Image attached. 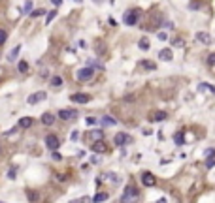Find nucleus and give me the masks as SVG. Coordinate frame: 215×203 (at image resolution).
I'll return each mask as SVG.
<instances>
[{"instance_id": "nucleus-1", "label": "nucleus", "mask_w": 215, "mask_h": 203, "mask_svg": "<svg viewBox=\"0 0 215 203\" xmlns=\"http://www.w3.org/2000/svg\"><path fill=\"white\" fill-rule=\"evenodd\" d=\"M140 200V192H138L136 186H126L125 192L121 196V203H136Z\"/></svg>"}, {"instance_id": "nucleus-2", "label": "nucleus", "mask_w": 215, "mask_h": 203, "mask_svg": "<svg viewBox=\"0 0 215 203\" xmlns=\"http://www.w3.org/2000/svg\"><path fill=\"white\" fill-rule=\"evenodd\" d=\"M94 75V68L93 66H85V68H79L77 73H75V77H77V81H91Z\"/></svg>"}, {"instance_id": "nucleus-3", "label": "nucleus", "mask_w": 215, "mask_h": 203, "mask_svg": "<svg viewBox=\"0 0 215 203\" xmlns=\"http://www.w3.org/2000/svg\"><path fill=\"white\" fill-rule=\"evenodd\" d=\"M138 17H140V10H128L123 17V21H125L126 26H134L138 23Z\"/></svg>"}, {"instance_id": "nucleus-4", "label": "nucleus", "mask_w": 215, "mask_h": 203, "mask_svg": "<svg viewBox=\"0 0 215 203\" xmlns=\"http://www.w3.org/2000/svg\"><path fill=\"white\" fill-rule=\"evenodd\" d=\"M113 141H115V145H117V147H125V145H128V143H132V135H128V134H125V132H119L113 137Z\"/></svg>"}, {"instance_id": "nucleus-5", "label": "nucleus", "mask_w": 215, "mask_h": 203, "mask_svg": "<svg viewBox=\"0 0 215 203\" xmlns=\"http://www.w3.org/2000/svg\"><path fill=\"white\" fill-rule=\"evenodd\" d=\"M47 98V92L45 90H38V92H34V94H30L29 98H27V102L30 103V105H36V103H40V102H43Z\"/></svg>"}, {"instance_id": "nucleus-6", "label": "nucleus", "mask_w": 215, "mask_h": 203, "mask_svg": "<svg viewBox=\"0 0 215 203\" xmlns=\"http://www.w3.org/2000/svg\"><path fill=\"white\" fill-rule=\"evenodd\" d=\"M59 145H61V141H59L57 135H53V134L45 135V147H47L49 150H57V149H59Z\"/></svg>"}, {"instance_id": "nucleus-7", "label": "nucleus", "mask_w": 215, "mask_h": 203, "mask_svg": "<svg viewBox=\"0 0 215 203\" xmlns=\"http://www.w3.org/2000/svg\"><path fill=\"white\" fill-rule=\"evenodd\" d=\"M70 102H75V103H87L91 102V96L89 94H83V92H75L70 96Z\"/></svg>"}, {"instance_id": "nucleus-8", "label": "nucleus", "mask_w": 215, "mask_h": 203, "mask_svg": "<svg viewBox=\"0 0 215 203\" xmlns=\"http://www.w3.org/2000/svg\"><path fill=\"white\" fill-rule=\"evenodd\" d=\"M75 115H77V113H75L74 109H61V111H59V117H61L62 121H74Z\"/></svg>"}, {"instance_id": "nucleus-9", "label": "nucleus", "mask_w": 215, "mask_h": 203, "mask_svg": "<svg viewBox=\"0 0 215 203\" xmlns=\"http://www.w3.org/2000/svg\"><path fill=\"white\" fill-rule=\"evenodd\" d=\"M196 42H200V43H204V45H209L212 43V36H209L208 32H196Z\"/></svg>"}, {"instance_id": "nucleus-10", "label": "nucleus", "mask_w": 215, "mask_h": 203, "mask_svg": "<svg viewBox=\"0 0 215 203\" xmlns=\"http://www.w3.org/2000/svg\"><path fill=\"white\" fill-rule=\"evenodd\" d=\"M100 124H102V128H107V126H115V124H117V118L110 117V115H104V117L100 118Z\"/></svg>"}, {"instance_id": "nucleus-11", "label": "nucleus", "mask_w": 215, "mask_h": 203, "mask_svg": "<svg viewBox=\"0 0 215 203\" xmlns=\"http://www.w3.org/2000/svg\"><path fill=\"white\" fill-rule=\"evenodd\" d=\"M158 58H161V60H164V62H170V60L174 58L172 49H161V51H158Z\"/></svg>"}, {"instance_id": "nucleus-12", "label": "nucleus", "mask_w": 215, "mask_h": 203, "mask_svg": "<svg viewBox=\"0 0 215 203\" xmlns=\"http://www.w3.org/2000/svg\"><path fill=\"white\" fill-rule=\"evenodd\" d=\"M142 182L145 186H155V182H157V181H155V177L151 173H143L142 175Z\"/></svg>"}, {"instance_id": "nucleus-13", "label": "nucleus", "mask_w": 215, "mask_h": 203, "mask_svg": "<svg viewBox=\"0 0 215 203\" xmlns=\"http://www.w3.org/2000/svg\"><path fill=\"white\" fill-rule=\"evenodd\" d=\"M91 150H93V152H104V150H106L104 141H94L93 147H91Z\"/></svg>"}, {"instance_id": "nucleus-14", "label": "nucleus", "mask_w": 215, "mask_h": 203, "mask_svg": "<svg viewBox=\"0 0 215 203\" xmlns=\"http://www.w3.org/2000/svg\"><path fill=\"white\" fill-rule=\"evenodd\" d=\"M55 122V117L51 113H43L42 115V124H45V126H51Z\"/></svg>"}, {"instance_id": "nucleus-15", "label": "nucleus", "mask_w": 215, "mask_h": 203, "mask_svg": "<svg viewBox=\"0 0 215 203\" xmlns=\"http://www.w3.org/2000/svg\"><path fill=\"white\" fill-rule=\"evenodd\" d=\"M89 137L94 139V141H102L104 139V132L102 130H93V132H89Z\"/></svg>"}, {"instance_id": "nucleus-16", "label": "nucleus", "mask_w": 215, "mask_h": 203, "mask_svg": "<svg viewBox=\"0 0 215 203\" xmlns=\"http://www.w3.org/2000/svg\"><path fill=\"white\" fill-rule=\"evenodd\" d=\"M19 51H21V45H15L13 49L10 51V53H8V60L10 62H13L15 58H17V55H19Z\"/></svg>"}, {"instance_id": "nucleus-17", "label": "nucleus", "mask_w": 215, "mask_h": 203, "mask_svg": "<svg viewBox=\"0 0 215 203\" xmlns=\"http://www.w3.org/2000/svg\"><path fill=\"white\" fill-rule=\"evenodd\" d=\"M51 87H53V89H61V87H62V77H61V75L51 77Z\"/></svg>"}, {"instance_id": "nucleus-18", "label": "nucleus", "mask_w": 215, "mask_h": 203, "mask_svg": "<svg viewBox=\"0 0 215 203\" xmlns=\"http://www.w3.org/2000/svg\"><path fill=\"white\" fill-rule=\"evenodd\" d=\"M200 90H202V92H212V94H215V87L209 85V83H200Z\"/></svg>"}, {"instance_id": "nucleus-19", "label": "nucleus", "mask_w": 215, "mask_h": 203, "mask_svg": "<svg viewBox=\"0 0 215 203\" xmlns=\"http://www.w3.org/2000/svg\"><path fill=\"white\" fill-rule=\"evenodd\" d=\"M19 126H21V128H30V126H32V118H30V117H23L21 121H19Z\"/></svg>"}, {"instance_id": "nucleus-20", "label": "nucleus", "mask_w": 215, "mask_h": 203, "mask_svg": "<svg viewBox=\"0 0 215 203\" xmlns=\"http://www.w3.org/2000/svg\"><path fill=\"white\" fill-rule=\"evenodd\" d=\"M138 47H140L142 51H149V39H147V38H142L140 42H138Z\"/></svg>"}, {"instance_id": "nucleus-21", "label": "nucleus", "mask_w": 215, "mask_h": 203, "mask_svg": "<svg viewBox=\"0 0 215 203\" xmlns=\"http://www.w3.org/2000/svg\"><path fill=\"white\" fill-rule=\"evenodd\" d=\"M107 200V194L106 192H98L96 196H94V203H102V201H106Z\"/></svg>"}, {"instance_id": "nucleus-22", "label": "nucleus", "mask_w": 215, "mask_h": 203, "mask_svg": "<svg viewBox=\"0 0 215 203\" xmlns=\"http://www.w3.org/2000/svg\"><path fill=\"white\" fill-rule=\"evenodd\" d=\"M164 118H166V113H164V111H157V113L153 115V121H155V122H161V121H164Z\"/></svg>"}, {"instance_id": "nucleus-23", "label": "nucleus", "mask_w": 215, "mask_h": 203, "mask_svg": "<svg viewBox=\"0 0 215 203\" xmlns=\"http://www.w3.org/2000/svg\"><path fill=\"white\" fill-rule=\"evenodd\" d=\"M17 70L21 71V73H27V70H29V64H27V60H21L17 64Z\"/></svg>"}, {"instance_id": "nucleus-24", "label": "nucleus", "mask_w": 215, "mask_h": 203, "mask_svg": "<svg viewBox=\"0 0 215 203\" xmlns=\"http://www.w3.org/2000/svg\"><path fill=\"white\" fill-rule=\"evenodd\" d=\"M23 13H32V2H30V0L25 2V6H23Z\"/></svg>"}, {"instance_id": "nucleus-25", "label": "nucleus", "mask_w": 215, "mask_h": 203, "mask_svg": "<svg viewBox=\"0 0 215 203\" xmlns=\"http://www.w3.org/2000/svg\"><path fill=\"white\" fill-rule=\"evenodd\" d=\"M174 141H176V145H183L185 143V139H183V132H179L174 135Z\"/></svg>"}, {"instance_id": "nucleus-26", "label": "nucleus", "mask_w": 215, "mask_h": 203, "mask_svg": "<svg viewBox=\"0 0 215 203\" xmlns=\"http://www.w3.org/2000/svg\"><path fill=\"white\" fill-rule=\"evenodd\" d=\"M55 15H57V10H53V11H49V13H47V17H45V25H49V23L53 21Z\"/></svg>"}, {"instance_id": "nucleus-27", "label": "nucleus", "mask_w": 215, "mask_h": 203, "mask_svg": "<svg viewBox=\"0 0 215 203\" xmlns=\"http://www.w3.org/2000/svg\"><path fill=\"white\" fill-rule=\"evenodd\" d=\"M96 122H100V118H94V117H89V118H85V124H89V126L96 124Z\"/></svg>"}, {"instance_id": "nucleus-28", "label": "nucleus", "mask_w": 215, "mask_h": 203, "mask_svg": "<svg viewBox=\"0 0 215 203\" xmlns=\"http://www.w3.org/2000/svg\"><path fill=\"white\" fill-rule=\"evenodd\" d=\"M43 13H45V10H43V8H38V10H34L30 15H32V17H40V15H43Z\"/></svg>"}, {"instance_id": "nucleus-29", "label": "nucleus", "mask_w": 215, "mask_h": 203, "mask_svg": "<svg viewBox=\"0 0 215 203\" xmlns=\"http://www.w3.org/2000/svg\"><path fill=\"white\" fill-rule=\"evenodd\" d=\"M215 166V156H212V158H208V160H206V168L208 169H212Z\"/></svg>"}, {"instance_id": "nucleus-30", "label": "nucleus", "mask_w": 215, "mask_h": 203, "mask_svg": "<svg viewBox=\"0 0 215 203\" xmlns=\"http://www.w3.org/2000/svg\"><path fill=\"white\" fill-rule=\"evenodd\" d=\"M143 68H147V70H155L157 66H155V62H149V60H145V62H143Z\"/></svg>"}, {"instance_id": "nucleus-31", "label": "nucleus", "mask_w": 215, "mask_h": 203, "mask_svg": "<svg viewBox=\"0 0 215 203\" xmlns=\"http://www.w3.org/2000/svg\"><path fill=\"white\" fill-rule=\"evenodd\" d=\"M6 39H8V34L4 32V30H0V45H2V43L6 42Z\"/></svg>"}, {"instance_id": "nucleus-32", "label": "nucleus", "mask_w": 215, "mask_h": 203, "mask_svg": "<svg viewBox=\"0 0 215 203\" xmlns=\"http://www.w3.org/2000/svg\"><path fill=\"white\" fill-rule=\"evenodd\" d=\"M77 137H79V134H77V130H74V132L70 134V141H77Z\"/></svg>"}, {"instance_id": "nucleus-33", "label": "nucleus", "mask_w": 215, "mask_h": 203, "mask_svg": "<svg viewBox=\"0 0 215 203\" xmlns=\"http://www.w3.org/2000/svg\"><path fill=\"white\" fill-rule=\"evenodd\" d=\"M157 36H158V39H161V42H164V39L168 38V34H166V32H162V30H161V32H157Z\"/></svg>"}, {"instance_id": "nucleus-34", "label": "nucleus", "mask_w": 215, "mask_h": 203, "mask_svg": "<svg viewBox=\"0 0 215 203\" xmlns=\"http://www.w3.org/2000/svg\"><path fill=\"white\" fill-rule=\"evenodd\" d=\"M51 156H53V160H62V156H61V152H57V150H53V154H51Z\"/></svg>"}, {"instance_id": "nucleus-35", "label": "nucleus", "mask_w": 215, "mask_h": 203, "mask_svg": "<svg viewBox=\"0 0 215 203\" xmlns=\"http://www.w3.org/2000/svg\"><path fill=\"white\" fill-rule=\"evenodd\" d=\"M15 173H17V169H10V171H8V177H10V179H15Z\"/></svg>"}, {"instance_id": "nucleus-36", "label": "nucleus", "mask_w": 215, "mask_h": 203, "mask_svg": "<svg viewBox=\"0 0 215 203\" xmlns=\"http://www.w3.org/2000/svg\"><path fill=\"white\" fill-rule=\"evenodd\" d=\"M212 156H215V150L213 149H208V150H206V158H212Z\"/></svg>"}, {"instance_id": "nucleus-37", "label": "nucleus", "mask_w": 215, "mask_h": 203, "mask_svg": "<svg viewBox=\"0 0 215 203\" xmlns=\"http://www.w3.org/2000/svg\"><path fill=\"white\" fill-rule=\"evenodd\" d=\"M208 64H209V66H215V55H209V58H208Z\"/></svg>"}, {"instance_id": "nucleus-38", "label": "nucleus", "mask_w": 215, "mask_h": 203, "mask_svg": "<svg viewBox=\"0 0 215 203\" xmlns=\"http://www.w3.org/2000/svg\"><path fill=\"white\" fill-rule=\"evenodd\" d=\"M172 45H176V47H181V45H183V42H181V39H177V38H176V39L172 42Z\"/></svg>"}, {"instance_id": "nucleus-39", "label": "nucleus", "mask_w": 215, "mask_h": 203, "mask_svg": "<svg viewBox=\"0 0 215 203\" xmlns=\"http://www.w3.org/2000/svg\"><path fill=\"white\" fill-rule=\"evenodd\" d=\"M200 8V2H191V10H198Z\"/></svg>"}, {"instance_id": "nucleus-40", "label": "nucleus", "mask_w": 215, "mask_h": 203, "mask_svg": "<svg viewBox=\"0 0 215 203\" xmlns=\"http://www.w3.org/2000/svg\"><path fill=\"white\" fill-rule=\"evenodd\" d=\"M51 4H53L55 8H59V6H61V4H62V0H51Z\"/></svg>"}, {"instance_id": "nucleus-41", "label": "nucleus", "mask_w": 215, "mask_h": 203, "mask_svg": "<svg viewBox=\"0 0 215 203\" xmlns=\"http://www.w3.org/2000/svg\"><path fill=\"white\" fill-rule=\"evenodd\" d=\"M40 75H42V77H49V70H42V73H40Z\"/></svg>"}, {"instance_id": "nucleus-42", "label": "nucleus", "mask_w": 215, "mask_h": 203, "mask_svg": "<svg viewBox=\"0 0 215 203\" xmlns=\"http://www.w3.org/2000/svg\"><path fill=\"white\" fill-rule=\"evenodd\" d=\"M75 203H89V197H81V200H77Z\"/></svg>"}, {"instance_id": "nucleus-43", "label": "nucleus", "mask_w": 215, "mask_h": 203, "mask_svg": "<svg viewBox=\"0 0 215 203\" xmlns=\"http://www.w3.org/2000/svg\"><path fill=\"white\" fill-rule=\"evenodd\" d=\"M74 2H77V4H79V2H81V0H74Z\"/></svg>"}, {"instance_id": "nucleus-44", "label": "nucleus", "mask_w": 215, "mask_h": 203, "mask_svg": "<svg viewBox=\"0 0 215 203\" xmlns=\"http://www.w3.org/2000/svg\"><path fill=\"white\" fill-rule=\"evenodd\" d=\"M0 203H4V201H0Z\"/></svg>"}, {"instance_id": "nucleus-45", "label": "nucleus", "mask_w": 215, "mask_h": 203, "mask_svg": "<svg viewBox=\"0 0 215 203\" xmlns=\"http://www.w3.org/2000/svg\"><path fill=\"white\" fill-rule=\"evenodd\" d=\"M94 2H96V0H94Z\"/></svg>"}]
</instances>
